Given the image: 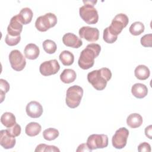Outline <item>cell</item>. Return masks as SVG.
<instances>
[{"label": "cell", "instance_id": "cell-22", "mask_svg": "<svg viewBox=\"0 0 152 152\" xmlns=\"http://www.w3.org/2000/svg\"><path fill=\"white\" fill-rule=\"evenodd\" d=\"M41 130L42 126L39 124L35 122H31L26 125L25 132L30 137H34L38 135Z\"/></svg>", "mask_w": 152, "mask_h": 152}, {"label": "cell", "instance_id": "cell-12", "mask_svg": "<svg viewBox=\"0 0 152 152\" xmlns=\"http://www.w3.org/2000/svg\"><path fill=\"white\" fill-rule=\"evenodd\" d=\"M23 30V24L20 21L18 14L13 16L7 27L8 34L12 36H20Z\"/></svg>", "mask_w": 152, "mask_h": 152}, {"label": "cell", "instance_id": "cell-21", "mask_svg": "<svg viewBox=\"0 0 152 152\" xmlns=\"http://www.w3.org/2000/svg\"><path fill=\"white\" fill-rule=\"evenodd\" d=\"M77 77L76 72L72 69H65L60 75L61 80L66 84L72 83L75 81Z\"/></svg>", "mask_w": 152, "mask_h": 152}, {"label": "cell", "instance_id": "cell-7", "mask_svg": "<svg viewBox=\"0 0 152 152\" xmlns=\"http://www.w3.org/2000/svg\"><path fill=\"white\" fill-rule=\"evenodd\" d=\"M9 61L12 68L16 71H22L26 65L25 57L17 49L11 51L9 54Z\"/></svg>", "mask_w": 152, "mask_h": 152}, {"label": "cell", "instance_id": "cell-36", "mask_svg": "<svg viewBox=\"0 0 152 152\" xmlns=\"http://www.w3.org/2000/svg\"><path fill=\"white\" fill-rule=\"evenodd\" d=\"M151 132H152V126L150 125L148 126H147L145 128V134L146 137H147L149 139H151Z\"/></svg>", "mask_w": 152, "mask_h": 152}, {"label": "cell", "instance_id": "cell-4", "mask_svg": "<svg viewBox=\"0 0 152 152\" xmlns=\"http://www.w3.org/2000/svg\"><path fill=\"white\" fill-rule=\"evenodd\" d=\"M83 95V89L79 86L74 85L69 87L66 93L65 102L66 105L72 109L78 107Z\"/></svg>", "mask_w": 152, "mask_h": 152}, {"label": "cell", "instance_id": "cell-28", "mask_svg": "<svg viewBox=\"0 0 152 152\" xmlns=\"http://www.w3.org/2000/svg\"><path fill=\"white\" fill-rule=\"evenodd\" d=\"M10 90L9 83L4 79H0V95H1V102H2L4 98L5 93H7Z\"/></svg>", "mask_w": 152, "mask_h": 152}, {"label": "cell", "instance_id": "cell-10", "mask_svg": "<svg viewBox=\"0 0 152 152\" xmlns=\"http://www.w3.org/2000/svg\"><path fill=\"white\" fill-rule=\"evenodd\" d=\"M60 69V65L56 59H52L42 62L39 71L43 76H49L56 74Z\"/></svg>", "mask_w": 152, "mask_h": 152}, {"label": "cell", "instance_id": "cell-11", "mask_svg": "<svg viewBox=\"0 0 152 152\" xmlns=\"http://www.w3.org/2000/svg\"><path fill=\"white\" fill-rule=\"evenodd\" d=\"M78 33L80 38L90 42H95L99 37V31L96 27L83 26L80 28Z\"/></svg>", "mask_w": 152, "mask_h": 152}, {"label": "cell", "instance_id": "cell-24", "mask_svg": "<svg viewBox=\"0 0 152 152\" xmlns=\"http://www.w3.org/2000/svg\"><path fill=\"white\" fill-rule=\"evenodd\" d=\"M59 58L62 64L65 66L71 65L74 61V56L73 53L69 50L62 51L60 53Z\"/></svg>", "mask_w": 152, "mask_h": 152}, {"label": "cell", "instance_id": "cell-1", "mask_svg": "<svg viewBox=\"0 0 152 152\" xmlns=\"http://www.w3.org/2000/svg\"><path fill=\"white\" fill-rule=\"evenodd\" d=\"M101 51V46L97 43H90L87 45L80 53L78 61L79 66L83 69L91 68L94 64V58L97 57Z\"/></svg>", "mask_w": 152, "mask_h": 152}, {"label": "cell", "instance_id": "cell-20", "mask_svg": "<svg viewBox=\"0 0 152 152\" xmlns=\"http://www.w3.org/2000/svg\"><path fill=\"white\" fill-rule=\"evenodd\" d=\"M18 15L23 24H27L31 22L33 16V13L30 8L25 7L21 10Z\"/></svg>", "mask_w": 152, "mask_h": 152}, {"label": "cell", "instance_id": "cell-14", "mask_svg": "<svg viewBox=\"0 0 152 152\" xmlns=\"http://www.w3.org/2000/svg\"><path fill=\"white\" fill-rule=\"evenodd\" d=\"M63 43L68 47L79 48L83 45V41L80 38L72 33H67L62 37Z\"/></svg>", "mask_w": 152, "mask_h": 152}, {"label": "cell", "instance_id": "cell-34", "mask_svg": "<svg viewBox=\"0 0 152 152\" xmlns=\"http://www.w3.org/2000/svg\"><path fill=\"white\" fill-rule=\"evenodd\" d=\"M138 151L140 152H143V151H146V152H150L151 151V146L150 145L146 142H144L139 144L138 146Z\"/></svg>", "mask_w": 152, "mask_h": 152}, {"label": "cell", "instance_id": "cell-2", "mask_svg": "<svg viewBox=\"0 0 152 152\" xmlns=\"http://www.w3.org/2000/svg\"><path fill=\"white\" fill-rule=\"evenodd\" d=\"M112 77L110 70L106 67L93 70L87 74V80L97 90H103Z\"/></svg>", "mask_w": 152, "mask_h": 152}, {"label": "cell", "instance_id": "cell-19", "mask_svg": "<svg viewBox=\"0 0 152 152\" xmlns=\"http://www.w3.org/2000/svg\"><path fill=\"white\" fill-rule=\"evenodd\" d=\"M134 74L135 77L140 80H145L147 79L150 74L149 68L144 65H138L135 70Z\"/></svg>", "mask_w": 152, "mask_h": 152}, {"label": "cell", "instance_id": "cell-18", "mask_svg": "<svg viewBox=\"0 0 152 152\" xmlns=\"http://www.w3.org/2000/svg\"><path fill=\"white\" fill-rule=\"evenodd\" d=\"M142 122L143 120L142 116L137 113L130 114L126 119V124L131 128L140 127L142 125Z\"/></svg>", "mask_w": 152, "mask_h": 152}, {"label": "cell", "instance_id": "cell-23", "mask_svg": "<svg viewBox=\"0 0 152 152\" xmlns=\"http://www.w3.org/2000/svg\"><path fill=\"white\" fill-rule=\"evenodd\" d=\"M1 122L4 126L10 128L14 125L16 122V119L14 115L11 112H5L1 117Z\"/></svg>", "mask_w": 152, "mask_h": 152}, {"label": "cell", "instance_id": "cell-13", "mask_svg": "<svg viewBox=\"0 0 152 152\" xmlns=\"http://www.w3.org/2000/svg\"><path fill=\"white\" fill-rule=\"evenodd\" d=\"M26 111L28 116L31 118H38L43 113V107L41 104L37 101H31L26 108Z\"/></svg>", "mask_w": 152, "mask_h": 152}, {"label": "cell", "instance_id": "cell-29", "mask_svg": "<svg viewBox=\"0 0 152 152\" xmlns=\"http://www.w3.org/2000/svg\"><path fill=\"white\" fill-rule=\"evenodd\" d=\"M35 151H60L59 149L54 145H46L45 144H39L35 150Z\"/></svg>", "mask_w": 152, "mask_h": 152}, {"label": "cell", "instance_id": "cell-8", "mask_svg": "<svg viewBox=\"0 0 152 152\" xmlns=\"http://www.w3.org/2000/svg\"><path fill=\"white\" fill-rule=\"evenodd\" d=\"M87 144L91 150L103 148L108 145V137L105 134H91L87 140Z\"/></svg>", "mask_w": 152, "mask_h": 152}, {"label": "cell", "instance_id": "cell-17", "mask_svg": "<svg viewBox=\"0 0 152 152\" xmlns=\"http://www.w3.org/2000/svg\"><path fill=\"white\" fill-rule=\"evenodd\" d=\"M131 93L136 98L142 99L147 95L148 88L144 84L135 83L132 86Z\"/></svg>", "mask_w": 152, "mask_h": 152}, {"label": "cell", "instance_id": "cell-25", "mask_svg": "<svg viewBox=\"0 0 152 152\" xmlns=\"http://www.w3.org/2000/svg\"><path fill=\"white\" fill-rule=\"evenodd\" d=\"M144 29L145 27L142 23L140 21H135L131 25L129 31L131 34L134 36H138L143 33Z\"/></svg>", "mask_w": 152, "mask_h": 152}, {"label": "cell", "instance_id": "cell-16", "mask_svg": "<svg viewBox=\"0 0 152 152\" xmlns=\"http://www.w3.org/2000/svg\"><path fill=\"white\" fill-rule=\"evenodd\" d=\"M24 53L26 58L28 59L34 60L38 58L40 53V50L36 45L34 43H28L26 46Z\"/></svg>", "mask_w": 152, "mask_h": 152}, {"label": "cell", "instance_id": "cell-32", "mask_svg": "<svg viewBox=\"0 0 152 152\" xmlns=\"http://www.w3.org/2000/svg\"><path fill=\"white\" fill-rule=\"evenodd\" d=\"M7 131L11 136L13 137H16L20 134L21 131V128L20 125H18L17 123H16L12 126L8 128L7 129Z\"/></svg>", "mask_w": 152, "mask_h": 152}, {"label": "cell", "instance_id": "cell-35", "mask_svg": "<svg viewBox=\"0 0 152 152\" xmlns=\"http://www.w3.org/2000/svg\"><path fill=\"white\" fill-rule=\"evenodd\" d=\"M76 151H91L92 150L89 148L87 144H81L78 147Z\"/></svg>", "mask_w": 152, "mask_h": 152}, {"label": "cell", "instance_id": "cell-26", "mask_svg": "<svg viewBox=\"0 0 152 152\" xmlns=\"http://www.w3.org/2000/svg\"><path fill=\"white\" fill-rule=\"evenodd\" d=\"M59 132L58 129L53 128H49L44 130L43 137L46 140L52 141L55 140L59 136Z\"/></svg>", "mask_w": 152, "mask_h": 152}, {"label": "cell", "instance_id": "cell-31", "mask_svg": "<svg viewBox=\"0 0 152 152\" xmlns=\"http://www.w3.org/2000/svg\"><path fill=\"white\" fill-rule=\"evenodd\" d=\"M103 39L107 43H114L118 39L117 36H115L112 35L108 30L107 27L104 28L103 31Z\"/></svg>", "mask_w": 152, "mask_h": 152}, {"label": "cell", "instance_id": "cell-3", "mask_svg": "<svg viewBox=\"0 0 152 152\" xmlns=\"http://www.w3.org/2000/svg\"><path fill=\"white\" fill-rule=\"evenodd\" d=\"M97 1H83L84 5L79 8V14L81 18L87 24H94L99 20V15L94 5Z\"/></svg>", "mask_w": 152, "mask_h": 152}, {"label": "cell", "instance_id": "cell-5", "mask_svg": "<svg viewBox=\"0 0 152 152\" xmlns=\"http://www.w3.org/2000/svg\"><path fill=\"white\" fill-rule=\"evenodd\" d=\"M56 23V16L53 13L48 12L37 18L35 22V27L39 31L43 32L54 27Z\"/></svg>", "mask_w": 152, "mask_h": 152}, {"label": "cell", "instance_id": "cell-30", "mask_svg": "<svg viewBox=\"0 0 152 152\" xmlns=\"http://www.w3.org/2000/svg\"><path fill=\"white\" fill-rule=\"evenodd\" d=\"M21 40V36H12L8 34H7L5 38V42L7 45L12 46L17 45Z\"/></svg>", "mask_w": 152, "mask_h": 152}, {"label": "cell", "instance_id": "cell-33", "mask_svg": "<svg viewBox=\"0 0 152 152\" xmlns=\"http://www.w3.org/2000/svg\"><path fill=\"white\" fill-rule=\"evenodd\" d=\"M152 34H147L143 36L141 38V44L144 46V47H151L152 43Z\"/></svg>", "mask_w": 152, "mask_h": 152}, {"label": "cell", "instance_id": "cell-27", "mask_svg": "<svg viewBox=\"0 0 152 152\" xmlns=\"http://www.w3.org/2000/svg\"><path fill=\"white\" fill-rule=\"evenodd\" d=\"M42 45L44 50L49 54L54 53L57 49V46L55 42L50 39L45 40L43 42Z\"/></svg>", "mask_w": 152, "mask_h": 152}, {"label": "cell", "instance_id": "cell-15", "mask_svg": "<svg viewBox=\"0 0 152 152\" xmlns=\"http://www.w3.org/2000/svg\"><path fill=\"white\" fill-rule=\"evenodd\" d=\"M16 140L15 137L11 136L7 129H2L0 131V144L5 149L12 148L15 145Z\"/></svg>", "mask_w": 152, "mask_h": 152}, {"label": "cell", "instance_id": "cell-9", "mask_svg": "<svg viewBox=\"0 0 152 152\" xmlns=\"http://www.w3.org/2000/svg\"><path fill=\"white\" fill-rule=\"evenodd\" d=\"M129 135V131L125 127L116 131L112 138V145L116 149H122L125 147Z\"/></svg>", "mask_w": 152, "mask_h": 152}, {"label": "cell", "instance_id": "cell-6", "mask_svg": "<svg viewBox=\"0 0 152 152\" xmlns=\"http://www.w3.org/2000/svg\"><path fill=\"white\" fill-rule=\"evenodd\" d=\"M128 16L123 13L118 14L115 16L111 22V24L107 27L109 31L113 36H117L128 24Z\"/></svg>", "mask_w": 152, "mask_h": 152}]
</instances>
